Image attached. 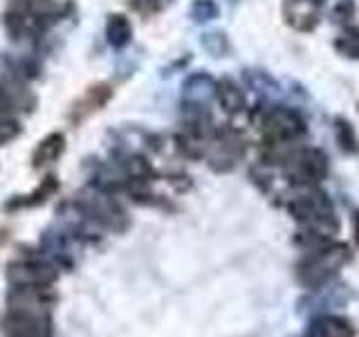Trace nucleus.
<instances>
[{"mask_svg":"<svg viewBox=\"0 0 359 337\" xmlns=\"http://www.w3.org/2000/svg\"><path fill=\"white\" fill-rule=\"evenodd\" d=\"M334 48L346 59H359V27L357 25H346L341 34L334 41Z\"/></svg>","mask_w":359,"mask_h":337,"instance_id":"18","label":"nucleus"},{"mask_svg":"<svg viewBox=\"0 0 359 337\" xmlns=\"http://www.w3.org/2000/svg\"><path fill=\"white\" fill-rule=\"evenodd\" d=\"M261 131H263V140L269 146H285L303 138L308 133V124L299 110L274 106L263 115Z\"/></svg>","mask_w":359,"mask_h":337,"instance_id":"5","label":"nucleus"},{"mask_svg":"<svg viewBox=\"0 0 359 337\" xmlns=\"http://www.w3.org/2000/svg\"><path fill=\"white\" fill-rule=\"evenodd\" d=\"M18 133H20V126H18V121L16 119H11V117H0V146L11 142V140H16L18 138Z\"/></svg>","mask_w":359,"mask_h":337,"instance_id":"22","label":"nucleus"},{"mask_svg":"<svg viewBox=\"0 0 359 337\" xmlns=\"http://www.w3.org/2000/svg\"><path fill=\"white\" fill-rule=\"evenodd\" d=\"M65 151V138L61 133H52L48 138H43L36 146V151L32 155V164L34 168H43L52 162H56Z\"/></svg>","mask_w":359,"mask_h":337,"instance_id":"13","label":"nucleus"},{"mask_svg":"<svg viewBox=\"0 0 359 337\" xmlns=\"http://www.w3.org/2000/svg\"><path fill=\"white\" fill-rule=\"evenodd\" d=\"M56 189H59V180H56L54 176H48L36 189H34V194H29V196H18V198H14V200H9V202H7V209L39 207V205H43L45 200L52 198V196L56 194Z\"/></svg>","mask_w":359,"mask_h":337,"instance_id":"15","label":"nucleus"},{"mask_svg":"<svg viewBox=\"0 0 359 337\" xmlns=\"http://www.w3.org/2000/svg\"><path fill=\"white\" fill-rule=\"evenodd\" d=\"M32 104L34 99H29L25 88L14 81H0V117H11L18 110H32Z\"/></svg>","mask_w":359,"mask_h":337,"instance_id":"12","label":"nucleus"},{"mask_svg":"<svg viewBox=\"0 0 359 337\" xmlns=\"http://www.w3.org/2000/svg\"><path fill=\"white\" fill-rule=\"evenodd\" d=\"M79 209H81V213L88 220L104 225L108 230L123 232L128 227V218H126V213H123V209L112 198L101 194V191L79 198Z\"/></svg>","mask_w":359,"mask_h":337,"instance_id":"7","label":"nucleus"},{"mask_svg":"<svg viewBox=\"0 0 359 337\" xmlns=\"http://www.w3.org/2000/svg\"><path fill=\"white\" fill-rule=\"evenodd\" d=\"M283 173L294 189L319 187L328 176V157L321 149H299L280 157Z\"/></svg>","mask_w":359,"mask_h":337,"instance_id":"4","label":"nucleus"},{"mask_svg":"<svg viewBox=\"0 0 359 337\" xmlns=\"http://www.w3.org/2000/svg\"><path fill=\"white\" fill-rule=\"evenodd\" d=\"M151 5H153L155 9H162V7L168 5V0H151Z\"/></svg>","mask_w":359,"mask_h":337,"instance_id":"24","label":"nucleus"},{"mask_svg":"<svg viewBox=\"0 0 359 337\" xmlns=\"http://www.w3.org/2000/svg\"><path fill=\"white\" fill-rule=\"evenodd\" d=\"M348 261H351L348 245L337 243L332 239L328 243L314 245L303 252L294 267V277L306 290H319L328 286Z\"/></svg>","mask_w":359,"mask_h":337,"instance_id":"3","label":"nucleus"},{"mask_svg":"<svg viewBox=\"0 0 359 337\" xmlns=\"http://www.w3.org/2000/svg\"><path fill=\"white\" fill-rule=\"evenodd\" d=\"M216 97L220 101V106L231 112V115H236V112H243L245 106H247V99H245V93L236 86L231 79H222V81L216 84Z\"/></svg>","mask_w":359,"mask_h":337,"instance_id":"16","label":"nucleus"},{"mask_svg":"<svg viewBox=\"0 0 359 337\" xmlns=\"http://www.w3.org/2000/svg\"><path fill=\"white\" fill-rule=\"evenodd\" d=\"M321 0H285L283 16L297 32H312L321 20Z\"/></svg>","mask_w":359,"mask_h":337,"instance_id":"9","label":"nucleus"},{"mask_svg":"<svg viewBox=\"0 0 359 337\" xmlns=\"http://www.w3.org/2000/svg\"><path fill=\"white\" fill-rule=\"evenodd\" d=\"M41 18L43 16L36 14V11H32L27 7H20V9L11 11V14H7L5 25L14 39H29V37H34V34H39V29L43 25Z\"/></svg>","mask_w":359,"mask_h":337,"instance_id":"11","label":"nucleus"},{"mask_svg":"<svg viewBox=\"0 0 359 337\" xmlns=\"http://www.w3.org/2000/svg\"><path fill=\"white\" fill-rule=\"evenodd\" d=\"M287 211L301 225L297 243L303 250L328 243L339 232V218H337L332 200L319 187L299 189V194L287 200Z\"/></svg>","mask_w":359,"mask_h":337,"instance_id":"1","label":"nucleus"},{"mask_svg":"<svg viewBox=\"0 0 359 337\" xmlns=\"http://www.w3.org/2000/svg\"><path fill=\"white\" fill-rule=\"evenodd\" d=\"M191 14H194L198 22H205L218 16V7L216 3H211V0H198V3H194V7H191Z\"/></svg>","mask_w":359,"mask_h":337,"instance_id":"20","label":"nucleus"},{"mask_svg":"<svg viewBox=\"0 0 359 337\" xmlns=\"http://www.w3.org/2000/svg\"><path fill=\"white\" fill-rule=\"evenodd\" d=\"M106 39L112 48H123V45H128L130 39H133V25L126 16L121 14H112L108 18V25H106Z\"/></svg>","mask_w":359,"mask_h":337,"instance_id":"17","label":"nucleus"},{"mask_svg":"<svg viewBox=\"0 0 359 337\" xmlns=\"http://www.w3.org/2000/svg\"><path fill=\"white\" fill-rule=\"evenodd\" d=\"M245 153V144L233 131H213L205 146V157L213 171H231Z\"/></svg>","mask_w":359,"mask_h":337,"instance_id":"6","label":"nucleus"},{"mask_svg":"<svg viewBox=\"0 0 359 337\" xmlns=\"http://www.w3.org/2000/svg\"><path fill=\"white\" fill-rule=\"evenodd\" d=\"M7 279L14 288H50L59 279V272L45 261H16L9 263Z\"/></svg>","mask_w":359,"mask_h":337,"instance_id":"8","label":"nucleus"},{"mask_svg":"<svg viewBox=\"0 0 359 337\" xmlns=\"http://www.w3.org/2000/svg\"><path fill=\"white\" fill-rule=\"evenodd\" d=\"M9 308L0 322L5 337H52L50 306L56 301L48 288H11Z\"/></svg>","mask_w":359,"mask_h":337,"instance_id":"2","label":"nucleus"},{"mask_svg":"<svg viewBox=\"0 0 359 337\" xmlns=\"http://www.w3.org/2000/svg\"><path fill=\"white\" fill-rule=\"evenodd\" d=\"M112 95V90L108 84H97L93 88H88L86 90V95L79 99V104L74 106L72 110V117L74 119H81V117H88L90 112H95L99 108H104L106 106V101L110 99Z\"/></svg>","mask_w":359,"mask_h":337,"instance_id":"14","label":"nucleus"},{"mask_svg":"<svg viewBox=\"0 0 359 337\" xmlns=\"http://www.w3.org/2000/svg\"><path fill=\"white\" fill-rule=\"evenodd\" d=\"M353 236H355V243L359 247V209L353 213Z\"/></svg>","mask_w":359,"mask_h":337,"instance_id":"23","label":"nucleus"},{"mask_svg":"<svg viewBox=\"0 0 359 337\" xmlns=\"http://www.w3.org/2000/svg\"><path fill=\"white\" fill-rule=\"evenodd\" d=\"M306 337H357L355 326L351 319L341 317V315H317L310 324H308V333Z\"/></svg>","mask_w":359,"mask_h":337,"instance_id":"10","label":"nucleus"},{"mask_svg":"<svg viewBox=\"0 0 359 337\" xmlns=\"http://www.w3.org/2000/svg\"><path fill=\"white\" fill-rule=\"evenodd\" d=\"M355 11H357L355 0H341V3L334 7L332 18L337 22H344V25H351V20L355 18Z\"/></svg>","mask_w":359,"mask_h":337,"instance_id":"21","label":"nucleus"},{"mask_svg":"<svg viewBox=\"0 0 359 337\" xmlns=\"http://www.w3.org/2000/svg\"><path fill=\"white\" fill-rule=\"evenodd\" d=\"M337 142H339L341 151L351 153V155L359 151V140L355 135V128L346 119H337Z\"/></svg>","mask_w":359,"mask_h":337,"instance_id":"19","label":"nucleus"}]
</instances>
